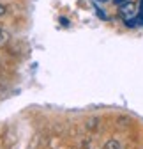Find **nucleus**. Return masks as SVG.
I'll return each mask as SVG.
<instances>
[{"label":"nucleus","mask_w":143,"mask_h":149,"mask_svg":"<svg viewBox=\"0 0 143 149\" xmlns=\"http://www.w3.org/2000/svg\"><path fill=\"white\" fill-rule=\"evenodd\" d=\"M96 2H101L102 4V2H108V0H96Z\"/></svg>","instance_id":"obj_6"},{"label":"nucleus","mask_w":143,"mask_h":149,"mask_svg":"<svg viewBox=\"0 0 143 149\" xmlns=\"http://www.w3.org/2000/svg\"><path fill=\"white\" fill-rule=\"evenodd\" d=\"M113 2H115L117 6H122V4H126V2H129V0H113Z\"/></svg>","instance_id":"obj_3"},{"label":"nucleus","mask_w":143,"mask_h":149,"mask_svg":"<svg viewBox=\"0 0 143 149\" xmlns=\"http://www.w3.org/2000/svg\"><path fill=\"white\" fill-rule=\"evenodd\" d=\"M104 149H122V146H120V142H117V140H110L108 144L104 146Z\"/></svg>","instance_id":"obj_1"},{"label":"nucleus","mask_w":143,"mask_h":149,"mask_svg":"<svg viewBox=\"0 0 143 149\" xmlns=\"http://www.w3.org/2000/svg\"><path fill=\"white\" fill-rule=\"evenodd\" d=\"M4 41H6V34H4L2 30H0V45H2Z\"/></svg>","instance_id":"obj_4"},{"label":"nucleus","mask_w":143,"mask_h":149,"mask_svg":"<svg viewBox=\"0 0 143 149\" xmlns=\"http://www.w3.org/2000/svg\"><path fill=\"white\" fill-rule=\"evenodd\" d=\"M7 13V9H6V6H2V4H0V16H4Z\"/></svg>","instance_id":"obj_2"},{"label":"nucleus","mask_w":143,"mask_h":149,"mask_svg":"<svg viewBox=\"0 0 143 149\" xmlns=\"http://www.w3.org/2000/svg\"><path fill=\"white\" fill-rule=\"evenodd\" d=\"M140 11L143 13V0H140Z\"/></svg>","instance_id":"obj_5"}]
</instances>
